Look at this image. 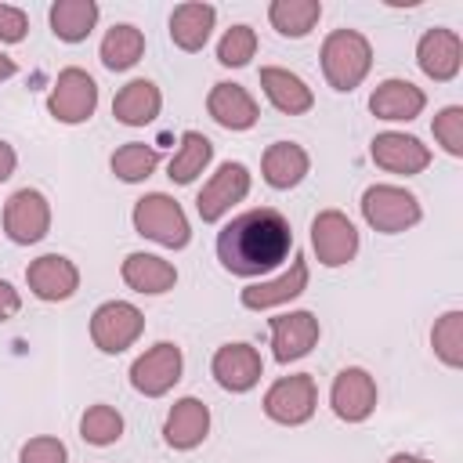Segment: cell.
Returning <instances> with one entry per match:
<instances>
[{"label": "cell", "instance_id": "f1b7e54d", "mask_svg": "<svg viewBox=\"0 0 463 463\" xmlns=\"http://www.w3.org/2000/svg\"><path fill=\"white\" fill-rule=\"evenodd\" d=\"M141 54H145V36H141L137 25L119 22L101 40V65L112 69V72H127L130 65L141 61Z\"/></svg>", "mask_w": 463, "mask_h": 463}, {"label": "cell", "instance_id": "5b68a950", "mask_svg": "<svg viewBox=\"0 0 463 463\" xmlns=\"http://www.w3.org/2000/svg\"><path fill=\"white\" fill-rule=\"evenodd\" d=\"M98 109V83L90 72L69 65L58 72L51 94H47V112L58 119V123H87Z\"/></svg>", "mask_w": 463, "mask_h": 463}, {"label": "cell", "instance_id": "ffe728a7", "mask_svg": "<svg viewBox=\"0 0 463 463\" xmlns=\"http://www.w3.org/2000/svg\"><path fill=\"white\" fill-rule=\"evenodd\" d=\"M423 105H427V94L409 80H383L369 94V112L387 123H409L423 112Z\"/></svg>", "mask_w": 463, "mask_h": 463}, {"label": "cell", "instance_id": "f546056e", "mask_svg": "<svg viewBox=\"0 0 463 463\" xmlns=\"http://www.w3.org/2000/svg\"><path fill=\"white\" fill-rule=\"evenodd\" d=\"M268 18H271V25H275L282 36L300 40V36H307V33L318 25V18H322V0H271Z\"/></svg>", "mask_w": 463, "mask_h": 463}, {"label": "cell", "instance_id": "e0dca14e", "mask_svg": "<svg viewBox=\"0 0 463 463\" xmlns=\"http://www.w3.org/2000/svg\"><path fill=\"white\" fill-rule=\"evenodd\" d=\"M307 289V260L304 253H297L289 260V268L279 275V279H268V282H253L239 293V304L250 307V311H268V307H279V304H289L293 297H300Z\"/></svg>", "mask_w": 463, "mask_h": 463}, {"label": "cell", "instance_id": "7402d4cb", "mask_svg": "<svg viewBox=\"0 0 463 463\" xmlns=\"http://www.w3.org/2000/svg\"><path fill=\"white\" fill-rule=\"evenodd\" d=\"M260 87H264L268 101H271L279 112H286V116H304V112L315 105L311 87H307L297 72H289V69L264 65V69H260Z\"/></svg>", "mask_w": 463, "mask_h": 463}, {"label": "cell", "instance_id": "7c38bea8", "mask_svg": "<svg viewBox=\"0 0 463 463\" xmlns=\"http://www.w3.org/2000/svg\"><path fill=\"white\" fill-rule=\"evenodd\" d=\"M329 405L344 423H362L376 409V380L362 365H347L336 373L329 387Z\"/></svg>", "mask_w": 463, "mask_h": 463}, {"label": "cell", "instance_id": "484cf974", "mask_svg": "<svg viewBox=\"0 0 463 463\" xmlns=\"http://www.w3.org/2000/svg\"><path fill=\"white\" fill-rule=\"evenodd\" d=\"M217 22L213 4H177L170 11V40L181 51H203L210 40V29Z\"/></svg>", "mask_w": 463, "mask_h": 463}, {"label": "cell", "instance_id": "277c9868", "mask_svg": "<svg viewBox=\"0 0 463 463\" xmlns=\"http://www.w3.org/2000/svg\"><path fill=\"white\" fill-rule=\"evenodd\" d=\"M362 217L369 228L383 232V235H398L409 232L412 224H420L423 210L420 199L398 184H373L362 192Z\"/></svg>", "mask_w": 463, "mask_h": 463}, {"label": "cell", "instance_id": "3957f363", "mask_svg": "<svg viewBox=\"0 0 463 463\" xmlns=\"http://www.w3.org/2000/svg\"><path fill=\"white\" fill-rule=\"evenodd\" d=\"M134 232L166 246V250H184L188 239H192V228H188V217L181 210L177 199H170L166 192H148L134 203Z\"/></svg>", "mask_w": 463, "mask_h": 463}, {"label": "cell", "instance_id": "4316f807", "mask_svg": "<svg viewBox=\"0 0 463 463\" xmlns=\"http://www.w3.org/2000/svg\"><path fill=\"white\" fill-rule=\"evenodd\" d=\"M98 4L94 0H58L51 4V33L65 43H80L90 36V29L98 25Z\"/></svg>", "mask_w": 463, "mask_h": 463}, {"label": "cell", "instance_id": "4dcf8cb0", "mask_svg": "<svg viewBox=\"0 0 463 463\" xmlns=\"http://www.w3.org/2000/svg\"><path fill=\"white\" fill-rule=\"evenodd\" d=\"M109 166H112V174H116L119 181H127V184H137V181L152 177V170L159 166V152H156L152 145H141V141H127V145H119V148L112 152Z\"/></svg>", "mask_w": 463, "mask_h": 463}, {"label": "cell", "instance_id": "603a6c76", "mask_svg": "<svg viewBox=\"0 0 463 463\" xmlns=\"http://www.w3.org/2000/svg\"><path fill=\"white\" fill-rule=\"evenodd\" d=\"M307 166H311V159H307V152H304L297 141H275V145L264 148V159H260L264 181H268L271 188H279V192L297 188V184L304 181Z\"/></svg>", "mask_w": 463, "mask_h": 463}, {"label": "cell", "instance_id": "4fadbf2b", "mask_svg": "<svg viewBox=\"0 0 463 463\" xmlns=\"http://www.w3.org/2000/svg\"><path fill=\"white\" fill-rule=\"evenodd\" d=\"M373 163L387 174H423L430 166V148L412 137V134H402V130H383L373 137V148H369Z\"/></svg>", "mask_w": 463, "mask_h": 463}, {"label": "cell", "instance_id": "8992f818", "mask_svg": "<svg viewBox=\"0 0 463 463\" xmlns=\"http://www.w3.org/2000/svg\"><path fill=\"white\" fill-rule=\"evenodd\" d=\"M315 402H318L315 376L311 373H293V376H282L268 387L264 412H268V420H275L282 427H300L315 416Z\"/></svg>", "mask_w": 463, "mask_h": 463}, {"label": "cell", "instance_id": "5bb4252c", "mask_svg": "<svg viewBox=\"0 0 463 463\" xmlns=\"http://www.w3.org/2000/svg\"><path fill=\"white\" fill-rule=\"evenodd\" d=\"M25 282L33 289V297L47 300V304H58V300H69L76 289H80V271L69 257L61 253H43L36 260H29L25 268Z\"/></svg>", "mask_w": 463, "mask_h": 463}, {"label": "cell", "instance_id": "8d00e7d4", "mask_svg": "<svg viewBox=\"0 0 463 463\" xmlns=\"http://www.w3.org/2000/svg\"><path fill=\"white\" fill-rule=\"evenodd\" d=\"M25 29H29V18L22 7H11V4H0V43H22L25 40Z\"/></svg>", "mask_w": 463, "mask_h": 463}, {"label": "cell", "instance_id": "44dd1931", "mask_svg": "<svg viewBox=\"0 0 463 463\" xmlns=\"http://www.w3.org/2000/svg\"><path fill=\"white\" fill-rule=\"evenodd\" d=\"M206 112L213 116V123H221L224 130H250L257 123V101L250 98L246 87L239 83H213L210 98H206Z\"/></svg>", "mask_w": 463, "mask_h": 463}, {"label": "cell", "instance_id": "ab89813d", "mask_svg": "<svg viewBox=\"0 0 463 463\" xmlns=\"http://www.w3.org/2000/svg\"><path fill=\"white\" fill-rule=\"evenodd\" d=\"M18 72V65H14V58H7L4 51H0V80H7V76H14Z\"/></svg>", "mask_w": 463, "mask_h": 463}, {"label": "cell", "instance_id": "30bf717a", "mask_svg": "<svg viewBox=\"0 0 463 463\" xmlns=\"http://www.w3.org/2000/svg\"><path fill=\"white\" fill-rule=\"evenodd\" d=\"M311 250H315L318 264H326V268H340V264L354 260V253H358V232L347 221V213L322 210L311 221Z\"/></svg>", "mask_w": 463, "mask_h": 463}, {"label": "cell", "instance_id": "d590c367", "mask_svg": "<svg viewBox=\"0 0 463 463\" xmlns=\"http://www.w3.org/2000/svg\"><path fill=\"white\" fill-rule=\"evenodd\" d=\"M18 463H69V449L51 438V434H40V438H29L18 452Z\"/></svg>", "mask_w": 463, "mask_h": 463}, {"label": "cell", "instance_id": "8fae6325", "mask_svg": "<svg viewBox=\"0 0 463 463\" xmlns=\"http://www.w3.org/2000/svg\"><path fill=\"white\" fill-rule=\"evenodd\" d=\"M246 192H250V170L242 166V163H221L217 166V174L203 184V192L195 195V210H199V217L206 221V224H213V221H221L235 203H242L246 199Z\"/></svg>", "mask_w": 463, "mask_h": 463}, {"label": "cell", "instance_id": "52a82bcc", "mask_svg": "<svg viewBox=\"0 0 463 463\" xmlns=\"http://www.w3.org/2000/svg\"><path fill=\"white\" fill-rule=\"evenodd\" d=\"M181 369H184L181 347L170 344V340H159L145 354L134 358V365H130V387L137 394H145V398H163L181 380Z\"/></svg>", "mask_w": 463, "mask_h": 463}, {"label": "cell", "instance_id": "6da1fadb", "mask_svg": "<svg viewBox=\"0 0 463 463\" xmlns=\"http://www.w3.org/2000/svg\"><path fill=\"white\" fill-rule=\"evenodd\" d=\"M289 250H293L289 221L271 206L246 210L217 232V260L224 271L239 279H253L279 268L289 257Z\"/></svg>", "mask_w": 463, "mask_h": 463}, {"label": "cell", "instance_id": "60d3db41", "mask_svg": "<svg viewBox=\"0 0 463 463\" xmlns=\"http://www.w3.org/2000/svg\"><path fill=\"white\" fill-rule=\"evenodd\" d=\"M387 463H430V459H420V456H409V452H398V456H391Z\"/></svg>", "mask_w": 463, "mask_h": 463}, {"label": "cell", "instance_id": "7a4b0ae2", "mask_svg": "<svg viewBox=\"0 0 463 463\" xmlns=\"http://www.w3.org/2000/svg\"><path fill=\"white\" fill-rule=\"evenodd\" d=\"M373 69V47L354 29H333L322 43V76L333 90H354Z\"/></svg>", "mask_w": 463, "mask_h": 463}, {"label": "cell", "instance_id": "e575fe53", "mask_svg": "<svg viewBox=\"0 0 463 463\" xmlns=\"http://www.w3.org/2000/svg\"><path fill=\"white\" fill-rule=\"evenodd\" d=\"M430 130H434V141H438L449 156H456V159L463 156V109H459V105L441 109V112L434 116Z\"/></svg>", "mask_w": 463, "mask_h": 463}, {"label": "cell", "instance_id": "d6986e66", "mask_svg": "<svg viewBox=\"0 0 463 463\" xmlns=\"http://www.w3.org/2000/svg\"><path fill=\"white\" fill-rule=\"evenodd\" d=\"M210 434V409L199 402V398H177L166 423H163V441L177 452H188L195 445H203Z\"/></svg>", "mask_w": 463, "mask_h": 463}, {"label": "cell", "instance_id": "ba28073f", "mask_svg": "<svg viewBox=\"0 0 463 463\" xmlns=\"http://www.w3.org/2000/svg\"><path fill=\"white\" fill-rule=\"evenodd\" d=\"M145 329V315L127 304V300H105L94 315H90V340L101 354H119L127 351Z\"/></svg>", "mask_w": 463, "mask_h": 463}, {"label": "cell", "instance_id": "d4e9b609", "mask_svg": "<svg viewBox=\"0 0 463 463\" xmlns=\"http://www.w3.org/2000/svg\"><path fill=\"white\" fill-rule=\"evenodd\" d=\"M119 275H123V282H127L134 293H148V297L166 293V289H174V282H177V268H174L170 260L156 257V253H127Z\"/></svg>", "mask_w": 463, "mask_h": 463}, {"label": "cell", "instance_id": "83f0119b", "mask_svg": "<svg viewBox=\"0 0 463 463\" xmlns=\"http://www.w3.org/2000/svg\"><path fill=\"white\" fill-rule=\"evenodd\" d=\"M210 159H213V145H210V137L206 134H199V130H184L181 134V145H177V152H174V159H170V181L174 184H192L206 166H210Z\"/></svg>", "mask_w": 463, "mask_h": 463}, {"label": "cell", "instance_id": "9a60e30c", "mask_svg": "<svg viewBox=\"0 0 463 463\" xmlns=\"http://www.w3.org/2000/svg\"><path fill=\"white\" fill-rule=\"evenodd\" d=\"M210 373L224 391L246 394L264 376V362H260L257 347H250V344H224V347H217V354L210 362Z\"/></svg>", "mask_w": 463, "mask_h": 463}, {"label": "cell", "instance_id": "836d02e7", "mask_svg": "<svg viewBox=\"0 0 463 463\" xmlns=\"http://www.w3.org/2000/svg\"><path fill=\"white\" fill-rule=\"evenodd\" d=\"M253 54H257V33L250 25H232L221 36V43H217V61L221 65H232V69L246 65Z\"/></svg>", "mask_w": 463, "mask_h": 463}, {"label": "cell", "instance_id": "1f68e13d", "mask_svg": "<svg viewBox=\"0 0 463 463\" xmlns=\"http://www.w3.org/2000/svg\"><path fill=\"white\" fill-rule=\"evenodd\" d=\"M80 438H83L87 445H98V449L116 445V441L123 438V416H119V409H112V405H105V402L90 405V409L83 412V420H80Z\"/></svg>", "mask_w": 463, "mask_h": 463}, {"label": "cell", "instance_id": "9c48e42d", "mask_svg": "<svg viewBox=\"0 0 463 463\" xmlns=\"http://www.w3.org/2000/svg\"><path fill=\"white\" fill-rule=\"evenodd\" d=\"M4 232L18 246H33L51 232V203L36 188H18L4 203Z\"/></svg>", "mask_w": 463, "mask_h": 463}, {"label": "cell", "instance_id": "d6a6232c", "mask_svg": "<svg viewBox=\"0 0 463 463\" xmlns=\"http://www.w3.org/2000/svg\"><path fill=\"white\" fill-rule=\"evenodd\" d=\"M430 347L434 354L449 365V369H459L463 365V311H445L434 329H430Z\"/></svg>", "mask_w": 463, "mask_h": 463}, {"label": "cell", "instance_id": "ac0fdd59", "mask_svg": "<svg viewBox=\"0 0 463 463\" xmlns=\"http://www.w3.org/2000/svg\"><path fill=\"white\" fill-rule=\"evenodd\" d=\"M416 65L423 69V76L449 83L459 65H463V43L452 29H427L416 43Z\"/></svg>", "mask_w": 463, "mask_h": 463}, {"label": "cell", "instance_id": "cb8c5ba5", "mask_svg": "<svg viewBox=\"0 0 463 463\" xmlns=\"http://www.w3.org/2000/svg\"><path fill=\"white\" fill-rule=\"evenodd\" d=\"M159 109H163V94L152 80H130L112 98V116L123 127H145L159 116Z\"/></svg>", "mask_w": 463, "mask_h": 463}, {"label": "cell", "instance_id": "2e32d148", "mask_svg": "<svg viewBox=\"0 0 463 463\" xmlns=\"http://www.w3.org/2000/svg\"><path fill=\"white\" fill-rule=\"evenodd\" d=\"M318 318L311 311H289V315H275L271 318V354L275 362L289 365L297 358H304L315 344H318Z\"/></svg>", "mask_w": 463, "mask_h": 463}, {"label": "cell", "instance_id": "74e56055", "mask_svg": "<svg viewBox=\"0 0 463 463\" xmlns=\"http://www.w3.org/2000/svg\"><path fill=\"white\" fill-rule=\"evenodd\" d=\"M18 307H22V297H18V289H14L11 282H4V279H0V322L14 318V315H18Z\"/></svg>", "mask_w": 463, "mask_h": 463}, {"label": "cell", "instance_id": "f35d334b", "mask_svg": "<svg viewBox=\"0 0 463 463\" xmlns=\"http://www.w3.org/2000/svg\"><path fill=\"white\" fill-rule=\"evenodd\" d=\"M14 166H18V156H14V148H11V145L0 137V184H4V181L14 174Z\"/></svg>", "mask_w": 463, "mask_h": 463}]
</instances>
